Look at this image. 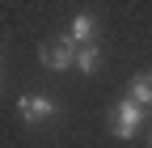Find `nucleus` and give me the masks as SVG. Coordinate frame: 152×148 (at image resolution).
<instances>
[{"label": "nucleus", "mask_w": 152, "mask_h": 148, "mask_svg": "<svg viewBox=\"0 0 152 148\" xmlns=\"http://www.w3.org/2000/svg\"><path fill=\"white\" fill-rule=\"evenodd\" d=\"M102 68V47L89 42V47H76V72H97Z\"/></svg>", "instance_id": "obj_6"}, {"label": "nucleus", "mask_w": 152, "mask_h": 148, "mask_svg": "<svg viewBox=\"0 0 152 148\" xmlns=\"http://www.w3.org/2000/svg\"><path fill=\"white\" fill-rule=\"evenodd\" d=\"M93 34H97V17H93V13H76L64 38H72L76 47H89V42H93Z\"/></svg>", "instance_id": "obj_4"}, {"label": "nucleus", "mask_w": 152, "mask_h": 148, "mask_svg": "<svg viewBox=\"0 0 152 148\" xmlns=\"http://www.w3.org/2000/svg\"><path fill=\"white\" fill-rule=\"evenodd\" d=\"M106 127H110V136H118V140H135V136L144 131V106L131 102V97L110 102V110H106Z\"/></svg>", "instance_id": "obj_1"}, {"label": "nucleus", "mask_w": 152, "mask_h": 148, "mask_svg": "<svg viewBox=\"0 0 152 148\" xmlns=\"http://www.w3.org/2000/svg\"><path fill=\"white\" fill-rule=\"evenodd\" d=\"M17 114H21V123H51L55 114H59V106H55V97L47 93H26L21 102H17Z\"/></svg>", "instance_id": "obj_2"}, {"label": "nucleus", "mask_w": 152, "mask_h": 148, "mask_svg": "<svg viewBox=\"0 0 152 148\" xmlns=\"http://www.w3.org/2000/svg\"><path fill=\"white\" fill-rule=\"evenodd\" d=\"M148 144H152V140H148Z\"/></svg>", "instance_id": "obj_7"}, {"label": "nucleus", "mask_w": 152, "mask_h": 148, "mask_svg": "<svg viewBox=\"0 0 152 148\" xmlns=\"http://www.w3.org/2000/svg\"><path fill=\"white\" fill-rule=\"evenodd\" d=\"M127 97H131V102H140L144 110L152 106V72H135V76H131V85H127Z\"/></svg>", "instance_id": "obj_5"}, {"label": "nucleus", "mask_w": 152, "mask_h": 148, "mask_svg": "<svg viewBox=\"0 0 152 148\" xmlns=\"http://www.w3.org/2000/svg\"><path fill=\"white\" fill-rule=\"evenodd\" d=\"M38 59H42V68H51V72H68V68H76V42L72 38H55L51 47L38 51Z\"/></svg>", "instance_id": "obj_3"}]
</instances>
